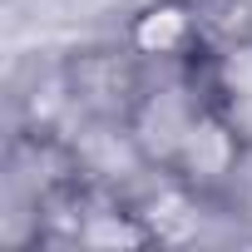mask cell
Returning <instances> with one entry per match:
<instances>
[{"label": "cell", "mask_w": 252, "mask_h": 252, "mask_svg": "<svg viewBox=\"0 0 252 252\" xmlns=\"http://www.w3.org/2000/svg\"><path fill=\"white\" fill-rule=\"evenodd\" d=\"M79 242L84 247H144L154 242V227L139 222L134 213H94L79 227Z\"/></svg>", "instance_id": "obj_4"}, {"label": "cell", "mask_w": 252, "mask_h": 252, "mask_svg": "<svg viewBox=\"0 0 252 252\" xmlns=\"http://www.w3.org/2000/svg\"><path fill=\"white\" fill-rule=\"evenodd\" d=\"M193 35H198V25H193V10L183 0H158V5H149L134 20V30H129L139 55H183L193 45Z\"/></svg>", "instance_id": "obj_3"}, {"label": "cell", "mask_w": 252, "mask_h": 252, "mask_svg": "<svg viewBox=\"0 0 252 252\" xmlns=\"http://www.w3.org/2000/svg\"><path fill=\"white\" fill-rule=\"evenodd\" d=\"M237 163V134L232 124H222L218 114H198V124L188 129L173 168H183L188 183H218L222 173H232Z\"/></svg>", "instance_id": "obj_2"}, {"label": "cell", "mask_w": 252, "mask_h": 252, "mask_svg": "<svg viewBox=\"0 0 252 252\" xmlns=\"http://www.w3.org/2000/svg\"><path fill=\"white\" fill-rule=\"evenodd\" d=\"M149 227H154L158 242H183V237L198 227V213H193V203H188L183 193H163V198L149 208Z\"/></svg>", "instance_id": "obj_5"}, {"label": "cell", "mask_w": 252, "mask_h": 252, "mask_svg": "<svg viewBox=\"0 0 252 252\" xmlns=\"http://www.w3.org/2000/svg\"><path fill=\"white\" fill-rule=\"evenodd\" d=\"M198 114L203 109L183 89H154L139 104V114H134V144L144 149V158L173 163L178 149H183V139H188V129L198 124Z\"/></svg>", "instance_id": "obj_1"}, {"label": "cell", "mask_w": 252, "mask_h": 252, "mask_svg": "<svg viewBox=\"0 0 252 252\" xmlns=\"http://www.w3.org/2000/svg\"><path fill=\"white\" fill-rule=\"evenodd\" d=\"M218 84H222L237 104H247V99H252V40L232 45V50L218 60Z\"/></svg>", "instance_id": "obj_6"}]
</instances>
